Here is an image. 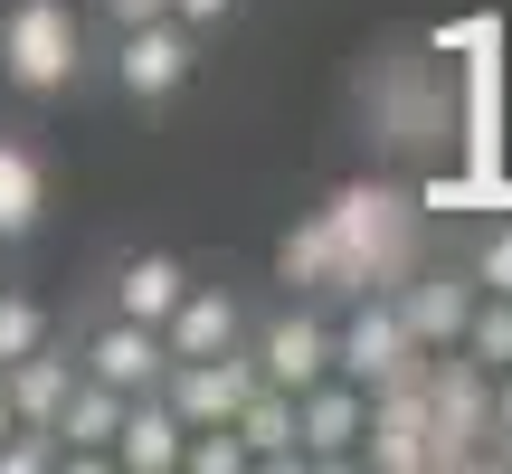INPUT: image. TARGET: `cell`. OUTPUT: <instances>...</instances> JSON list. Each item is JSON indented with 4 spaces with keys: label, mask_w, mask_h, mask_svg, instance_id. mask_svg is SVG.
Instances as JSON below:
<instances>
[{
    "label": "cell",
    "mask_w": 512,
    "mask_h": 474,
    "mask_svg": "<svg viewBox=\"0 0 512 474\" xmlns=\"http://www.w3.org/2000/svg\"><path fill=\"white\" fill-rule=\"evenodd\" d=\"M86 10L76 0H10L0 10V86L48 105V95L86 86Z\"/></svg>",
    "instance_id": "1"
},
{
    "label": "cell",
    "mask_w": 512,
    "mask_h": 474,
    "mask_svg": "<svg viewBox=\"0 0 512 474\" xmlns=\"http://www.w3.org/2000/svg\"><path fill=\"white\" fill-rule=\"evenodd\" d=\"M323 228L342 237V285L351 294H389L408 275V256H418V209H408L399 190H380V181L332 190Z\"/></svg>",
    "instance_id": "2"
},
{
    "label": "cell",
    "mask_w": 512,
    "mask_h": 474,
    "mask_svg": "<svg viewBox=\"0 0 512 474\" xmlns=\"http://www.w3.org/2000/svg\"><path fill=\"white\" fill-rule=\"evenodd\" d=\"M418 389H427V427H437V474L475 465L484 437H494V370L475 351H427Z\"/></svg>",
    "instance_id": "3"
},
{
    "label": "cell",
    "mask_w": 512,
    "mask_h": 474,
    "mask_svg": "<svg viewBox=\"0 0 512 474\" xmlns=\"http://www.w3.org/2000/svg\"><path fill=\"white\" fill-rule=\"evenodd\" d=\"M332 370L361 380V389H389V380H418L427 351H418V332L399 323L389 294H351V313L332 323Z\"/></svg>",
    "instance_id": "4"
},
{
    "label": "cell",
    "mask_w": 512,
    "mask_h": 474,
    "mask_svg": "<svg viewBox=\"0 0 512 474\" xmlns=\"http://www.w3.org/2000/svg\"><path fill=\"white\" fill-rule=\"evenodd\" d=\"M105 76H114V95H124V105H171V95L200 76V38H190L181 19H143V29H114Z\"/></svg>",
    "instance_id": "5"
},
{
    "label": "cell",
    "mask_w": 512,
    "mask_h": 474,
    "mask_svg": "<svg viewBox=\"0 0 512 474\" xmlns=\"http://www.w3.org/2000/svg\"><path fill=\"white\" fill-rule=\"evenodd\" d=\"M361 456L380 465V474H437V427H427V389H418V380H389V389H370Z\"/></svg>",
    "instance_id": "6"
},
{
    "label": "cell",
    "mask_w": 512,
    "mask_h": 474,
    "mask_svg": "<svg viewBox=\"0 0 512 474\" xmlns=\"http://www.w3.org/2000/svg\"><path fill=\"white\" fill-rule=\"evenodd\" d=\"M247 361H256V380H275V389H313L332 370V323L313 304H285V313H266V323H247Z\"/></svg>",
    "instance_id": "7"
},
{
    "label": "cell",
    "mask_w": 512,
    "mask_h": 474,
    "mask_svg": "<svg viewBox=\"0 0 512 474\" xmlns=\"http://www.w3.org/2000/svg\"><path fill=\"white\" fill-rule=\"evenodd\" d=\"M361 418H370V389L342 380V370L294 389V446H304V465H351L361 456Z\"/></svg>",
    "instance_id": "8"
},
{
    "label": "cell",
    "mask_w": 512,
    "mask_h": 474,
    "mask_svg": "<svg viewBox=\"0 0 512 474\" xmlns=\"http://www.w3.org/2000/svg\"><path fill=\"white\" fill-rule=\"evenodd\" d=\"M76 370H86V380H105V389H124V399H143V389H162L171 342H162L152 323H124V313H105V323L76 342Z\"/></svg>",
    "instance_id": "9"
},
{
    "label": "cell",
    "mask_w": 512,
    "mask_h": 474,
    "mask_svg": "<svg viewBox=\"0 0 512 474\" xmlns=\"http://www.w3.org/2000/svg\"><path fill=\"white\" fill-rule=\"evenodd\" d=\"M247 389H256L247 342H238V351H209V361H171V370H162V399L181 408V427H228Z\"/></svg>",
    "instance_id": "10"
},
{
    "label": "cell",
    "mask_w": 512,
    "mask_h": 474,
    "mask_svg": "<svg viewBox=\"0 0 512 474\" xmlns=\"http://www.w3.org/2000/svg\"><path fill=\"white\" fill-rule=\"evenodd\" d=\"M162 342H171V361L238 351V342H247V304H238V285H200V275H190V285H181V304L162 313Z\"/></svg>",
    "instance_id": "11"
},
{
    "label": "cell",
    "mask_w": 512,
    "mask_h": 474,
    "mask_svg": "<svg viewBox=\"0 0 512 474\" xmlns=\"http://www.w3.org/2000/svg\"><path fill=\"white\" fill-rule=\"evenodd\" d=\"M475 275H399V285H389V304H399V323L418 332V351H456L465 342V313H475Z\"/></svg>",
    "instance_id": "12"
},
{
    "label": "cell",
    "mask_w": 512,
    "mask_h": 474,
    "mask_svg": "<svg viewBox=\"0 0 512 474\" xmlns=\"http://www.w3.org/2000/svg\"><path fill=\"white\" fill-rule=\"evenodd\" d=\"M181 408L162 399V389H143V399H124V418H114V446H105V465H124V474H181Z\"/></svg>",
    "instance_id": "13"
},
{
    "label": "cell",
    "mask_w": 512,
    "mask_h": 474,
    "mask_svg": "<svg viewBox=\"0 0 512 474\" xmlns=\"http://www.w3.org/2000/svg\"><path fill=\"white\" fill-rule=\"evenodd\" d=\"M48 228V152L29 133H0V247H29Z\"/></svg>",
    "instance_id": "14"
},
{
    "label": "cell",
    "mask_w": 512,
    "mask_h": 474,
    "mask_svg": "<svg viewBox=\"0 0 512 474\" xmlns=\"http://www.w3.org/2000/svg\"><path fill=\"white\" fill-rule=\"evenodd\" d=\"M0 389H10V408H19V427H48L57 418V399L76 389V351L57 342H38V351H19V361H0Z\"/></svg>",
    "instance_id": "15"
},
{
    "label": "cell",
    "mask_w": 512,
    "mask_h": 474,
    "mask_svg": "<svg viewBox=\"0 0 512 474\" xmlns=\"http://www.w3.org/2000/svg\"><path fill=\"white\" fill-rule=\"evenodd\" d=\"M181 285H190V266L181 256H124V266H114V285H105V313H124V323H152L162 332V313L181 304Z\"/></svg>",
    "instance_id": "16"
},
{
    "label": "cell",
    "mask_w": 512,
    "mask_h": 474,
    "mask_svg": "<svg viewBox=\"0 0 512 474\" xmlns=\"http://www.w3.org/2000/svg\"><path fill=\"white\" fill-rule=\"evenodd\" d=\"M114 418H124V389H105V380L76 370V389L57 399V418H48V437H57V456H105V446H114Z\"/></svg>",
    "instance_id": "17"
},
{
    "label": "cell",
    "mask_w": 512,
    "mask_h": 474,
    "mask_svg": "<svg viewBox=\"0 0 512 474\" xmlns=\"http://www.w3.org/2000/svg\"><path fill=\"white\" fill-rule=\"evenodd\" d=\"M238 446H247V465H304V446H294V389H275V380H256L247 399H238Z\"/></svg>",
    "instance_id": "18"
},
{
    "label": "cell",
    "mask_w": 512,
    "mask_h": 474,
    "mask_svg": "<svg viewBox=\"0 0 512 474\" xmlns=\"http://www.w3.org/2000/svg\"><path fill=\"white\" fill-rule=\"evenodd\" d=\"M275 275H285L294 294H351V285H342V237L323 228V209L285 228V247H275Z\"/></svg>",
    "instance_id": "19"
},
{
    "label": "cell",
    "mask_w": 512,
    "mask_h": 474,
    "mask_svg": "<svg viewBox=\"0 0 512 474\" xmlns=\"http://www.w3.org/2000/svg\"><path fill=\"white\" fill-rule=\"evenodd\" d=\"M484 370H512V294H475V313H465V342Z\"/></svg>",
    "instance_id": "20"
},
{
    "label": "cell",
    "mask_w": 512,
    "mask_h": 474,
    "mask_svg": "<svg viewBox=\"0 0 512 474\" xmlns=\"http://www.w3.org/2000/svg\"><path fill=\"white\" fill-rule=\"evenodd\" d=\"M48 304H29V294H0V361H19V351H38L48 342Z\"/></svg>",
    "instance_id": "21"
},
{
    "label": "cell",
    "mask_w": 512,
    "mask_h": 474,
    "mask_svg": "<svg viewBox=\"0 0 512 474\" xmlns=\"http://www.w3.org/2000/svg\"><path fill=\"white\" fill-rule=\"evenodd\" d=\"M465 275H475L484 294H512V219L475 237V256H465Z\"/></svg>",
    "instance_id": "22"
},
{
    "label": "cell",
    "mask_w": 512,
    "mask_h": 474,
    "mask_svg": "<svg viewBox=\"0 0 512 474\" xmlns=\"http://www.w3.org/2000/svg\"><path fill=\"white\" fill-rule=\"evenodd\" d=\"M503 456H512V370H494V437H484L475 465H503Z\"/></svg>",
    "instance_id": "23"
},
{
    "label": "cell",
    "mask_w": 512,
    "mask_h": 474,
    "mask_svg": "<svg viewBox=\"0 0 512 474\" xmlns=\"http://www.w3.org/2000/svg\"><path fill=\"white\" fill-rule=\"evenodd\" d=\"M171 19H181L190 38H209V29H228V19H238V0H171Z\"/></svg>",
    "instance_id": "24"
},
{
    "label": "cell",
    "mask_w": 512,
    "mask_h": 474,
    "mask_svg": "<svg viewBox=\"0 0 512 474\" xmlns=\"http://www.w3.org/2000/svg\"><path fill=\"white\" fill-rule=\"evenodd\" d=\"M105 29H143V19H171V0H95Z\"/></svg>",
    "instance_id": "25"
},
{
    "label": "cell",
    "mask_w": 512,
    "mask_h": 474,
    "mask_svg": "<svg viewBox=\"0 0 512 474\" xmlns=\"http://www.w3.org/2000/svg\"><path fill=\"white\" fill-rule=\"evenodd\" d=\"M10 427H19V408H10V389H0V437H10Z\"/></svg>",
    "instance_id": "26"
}]
</instances>
